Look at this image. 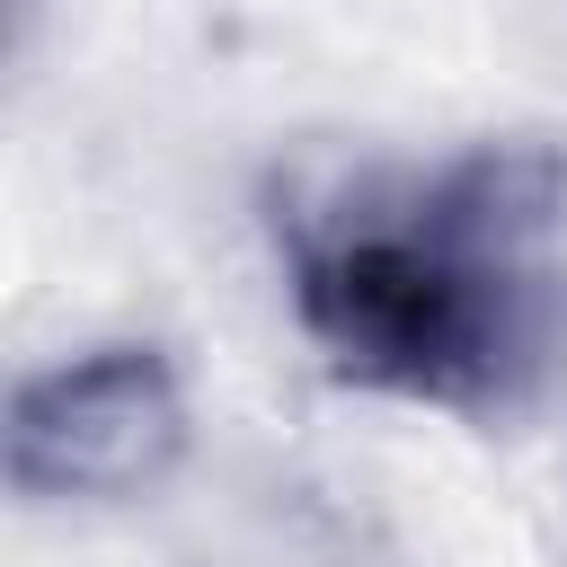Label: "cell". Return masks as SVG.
Returning <instances> with one entry per match:
<instances>
[{
    "label": "cell",
    "mask_w": 567,
    "mask_h": 567,
    "mask_svg": "<svg viewBox=\"0 0 567 567\" xmlns=\"http://www.w3.org/2000/svg\"><path fill=\"white\" fill-rule=\"evenodd\" d=\"M195 452V390L159 337H89L27 363L0 408V478L35 514L159 496Z\"/></svg>",
    "instance_id": "cell-2"
},
{
    "label": "cell",
    "mask_w": 567,
    "mask_h": 567,
    "mask_svg": "<svg viewBox=\"0 0 567 567\" xmlns=\"http://www.w3.org/2000/svg\"><path fill=\"white\" fill-rule=\"evenodd\" d=\"M301 346L372 399L505 416L567 363V142L346 159L266 195Z\"/></svg>",
    "instance_id": "cell-1"
}]
</instances>
